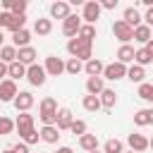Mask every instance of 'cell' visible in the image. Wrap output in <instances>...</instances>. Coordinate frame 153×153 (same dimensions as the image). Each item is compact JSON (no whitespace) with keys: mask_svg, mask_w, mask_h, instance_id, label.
<instances>
[{"mask_svg":"<svg viewBox=\"0 0 153 153\" xmlns=\"http://www.w3.org/2000/svg\"><path fill=\"white\" fill-rule=\"evenodd\" d=\"M36 57H38V53H36V48H31V45H26V48H19V50H17V62H22L24 67L36 65Z\"/></svg>","mask_w":153,"mask_h":153,"instance_id":"12","label":"cell"},{"mask_svg":"<svg viewBox=\"0 0 153 153\" xmlns=\"http://www.w3.org/2000/svg\"><path fill=\"white\" fill-rule=\"evenodd\" d=\"M143 24H146V26H153V7L146 10V14H143Z\"/></svg>","mask_w":153,"mask_h":153,"instance_id":"41","label":"cell"},{"mask_svg":"<svg viewBox=\"0 0 153 153\" xmlns=\"http://www.w3.org/2000/svg\"><path fill=\"white\" fill-rule=\"evenodd\" d=\"M50 31H53V19L38 17V19L33 22V33H38V36H48Z\"/></svg>","mask_w":153,"mask_h":153,"instance_id":"20","label":"cell"},{"mask_svg":"<svg viewBox=\"0 0 153 153\" xmlns=\"http://www.w3.org/2000/svg\"><path fill=\"white\" fill-rule=\"evenodd\" d=\"M151 62H153V55H151L146 48H139V50H136V55H134V65L146 67V65H151Z\"/></svg>","mask_w":153,"mask_h":153,"instance_id":"33","label":"cell"},{"mask_svg":"<svg viewBox=\"0 0 153 153\" xmlns=\"http://www.w3.org/2000/svg\"><path fill=\"white\" fill-rule=\"evenodd\" d=\"M10 17H12L10 12H0V31H2V29H7V22H10Z\"/></svg>","mask_w":153,"mask_h":153,"instance_id":"42","label":"cell"},{"mask_svg":"<svg viewBox=\"0 0 153 153\" xmlns=\"http://www.w3.org/2000/svg\"><path fill=\"white\" fill-rule=\"evenodd\" d=\"M14 124H17L19 139H22L24 134H29L31 129H36V127H33V115H31V112H19V115H17V120H14Z\"/></svg>","mask_w":153,"mask_h":153,"instance_id":"11","label":"cell"},{"mask_svg":"<svg viewBox=\"0 0 153 153\" xmlns=\"http://www.w3.org/2000/svg\"><path fill=\"white\" fill-rule=\"evenodd\" d=\"M53 153H57V151H53Z\"/></svg>","mask_w":153,"mask_h":153,"instance_id":"52","label":"cell"},{"mask_svg":"<svg viewBox=\"0 0 153 153\" xmlns=\"http://www.w3.org/2000/svg\"><path fill=\"white\" fill-rule=\"evenodd\" d=\"M127 65H122V62H110V65H105V69H103V79H110V81H120V79H124L127 76Z\"/></svg>","mask_w":153,"mask_h":153,"instance_id":"5","label":"cell"},{"mask_svg":"<svg viewBox=\"0 0 153 153\" xmlns=\"http://www.w3.org/2000/svg\"><path fill=\"white\" fill-rule=\"evenodd\" d=\"M81 17L79 14H69L65 22H62V33L67 36V38H76L79 36V29H81Z\"/></svg>","mask_w":153,"mask_h":153,"instance_id":"7","label":"cell"},{"mask_svg":"<svg viewBox=\"0 0 153 153\" xmlns=\"http://www.w3.org/2000/svg\"><path fill=\"white\" fill-rule=\"evenodd\" d=\"M127 153H134V151H127Z\"/></svg>","mask_w":153,"mask_h":153,"instance_id":"51","label":"cell"},{"mask_svg":"<svg viewBox=\"0 0 153 153\" xmlns=\"http://www.w3.org/2000/svg\"><path fill=\"white\" fill-rule=\"evenodd\" d=\"M127 143H129V148H131L134 153H143V151L148 148V139H146L143 134H129V136H127Z\"/></svg>","mask_w":153,"mask_h":153,"instance_id":"14","label":"cell"},{"mask_svg":"<svg viewBox=\"0 0 153 153\" xmlns=\"http://www.w3.org/2000/svg\"><path fill=\"white\" fill-rule=\"evenodd\" d=\"M17 124L10 120V117H5V115H0V136H7V134H12V129H14Z\"/></svg>","mask_w":153,"mask_h":153,"instance_id":"37","label":"cell"},{"mask_svg":"<svg viewBox=\"0 0 153 153\" xmlns=\"http://www.w3.org/2000/svg\"><path fill=\"white\" fill-rule=\"evenodd\" d=\"M2 153H14V151H12V148H5V151H2Z\"/></svg>","mask_w":153,"mask_h":153,"instance_id":"49","label":"cell"},{"mask_svg":"<svg viewBox=\"0 0 153 153\" xmlns=\"http://www.w3.org/2000/svg\"><path fill=\"white\" fill-rule=\"evenodd\" d=\"M79 146L88 153V151H98V136L96 134H84L81 139H79Z\"/></svg>","mask_w":153,"mask_h":153,"instance_id":"29","label":"cell"},{"mask_svg":"<svg viewBox=\"0 0 153 153\" xmlns=\"http://www.w3.org/2000/svg\"><path fill=\"white\" fill-rule=\"evenodd\" d=\"M57 100L55 98H43L41 105H38V117L43 122V127H50V124H57Z\"/></svg>","mask_w":153,"mask_h":153,"instance_id":"2","label":"cell"},{"mask_svg":"<svg viewBox=\"0 0 153 153\" xmlns=\"http://www.w3.org/2000/svg\"><path fill=\"white\" fill-rule=\"evenodd\" d=\"M72 12H69V2H65V0H57V2H53L50 5V19H67Z\"/></svg>","mask_w":153,"mask_h":153,"instance_id":"13","label":"cell"},{"mask_svg":"<svg viewBox=\"0 0 153 153\" xmlns=\"http://www.w3.org/2000/svg\"><path fill=\"white\" fill-rule=\"evenodd\" d=\"M100 7H103V10H115V7H117V0H103Z\"/></svg>","mask_w":153,"mask_h":153,"instance_id":"43","label":"cell"},{"mask_svg":"<svg viewBox=\"0 0 153 153\" xmlns=\"http://www.w3.org/2000/svg\"><path fill=\"white\" fill-rule=\"evenodd\" d=\"M127 79L134 81V84H143V79H146V69L139 67V65H131V67L127 69Z\"/></svg>","mask_w":153,"mask_h":153,"instance_id":"28","label":"cell"},{"mask_svg":"<svg viewBox=\"0 0 153 153\" xmlns=\"http://www.w3.org/2000/svg\"><path fill=\"white\" fill-rule=\"evenodd\" d=\"M29 41H31V31H29V29H22V31L12 33V45H14L17 50H19V48H26Z\"/></svg>","mask_w":153,"mask_h":153,"instance_id":"21","label":"cell"},{"mask_svg":"<svg viewBox=\"0 0 153 153\" xmlns=\"http://www.w3.org/2000/svg\"><path fill=\"white\" fill-rule=\"evenodd\" d=\"M98 98H100V105H103L105 110H112V108L117 105V93H115L112 88H105V91H103Z\"/></svg>","mask_w":153,"mask_h":153,"instance_id":"25","label":"cell"},{"mask_svg":"<svg viewBox=\"0 0 153 153\" xmlns=\"http://www.w3.org/2000/svg\"><path fill=\"white\" fill-rule=\"evenodd\" d=\"M69 131H72L74 136H79V139H81V136L86 134V122H84V120H74V122L69 124Z\"/></svg>","mask_w":153,"mask_h":153,"instance_id":"38","label":"cell"},{"mask_svg":"<svg viewBox=\"0 0 153 153\" xmlns=\"http://www.w3.org/2000/svg\"><path fill=\"white\" fill-rule=\"evenodd\" d=\"M41 141H45V143H57L60 141V129L55 127V124H50V127H41Z\"/></svg>","mask_w":153,"mask_h":153,"instance_id":"18","label":"cell"},{"mask_svg":"<svg viewBox=\"0 0 153 153\" xmlns=\"http://www.w3.org/2000/svg\"><path fill=\"white\" fill-rule=\"evenodd\" d=\"M88 153H100V151H88Z\"/></svg>","mask_w":153,"mask_h":153,"instance_id":"50","label":"cell"},{"mask_svg":"<svg viewBox=\"0 0 153 153\" xmlns=\"http://www.w3.org/2000/svg\"><path fill=\"white\" fill-rule=\"evenodd\" d=\"M153 38V31H151V26H146V24H141V26H136L134 29V41H139V43H148Z\"/></svg>","mask_w":153,"mask_h":153,"instance_id":"26","label":"cell"},{"mask_svg":"<svg viewBox=\"0 0 153 153\" xmlns=\"http://www.w3.org/2000/svg\"><path fill=\"white\" fill-rule=\"evenodd\" d=\"M79 38L93 43V38H96V26H93V24H81V29H79Z\"/></svg>","mask_w":153,"mask_h":153,"instance_id":"36","label":"cell"},{"mask_svg":"<svg viewBox=\"0 0 153 153\" xmlns=\"http://www.w3.org/2000/svg\"><path fill=\"white\" fill-rule=\"evenodd\" d=\"M103 69H105V65H103L98 57H93V60H88V62L84 65V72H86L88 76H103Z\"/></svg>","mask_w":153,"mask_h":153,"instance_id":"22","label":"cell"},{"mask_svg":"<svg viewBox=\"0 0 153 153\" xmlns=\"http://www.w3.org/2000/svg\"><path fill=\"white\" fill-rule=\"evenodd\" d=\"M86 91H88V96H100L105 91V79L103 76H88L86 79Z\"/></svg>","mask_w":153,"mask_h":153,"instance_id":"15","label":"cell"},{"mask_svg":"<svg viewBox=\"0 0 153 153\" xmlns=\"http://www.w3.org/2000/svg\"><path fill=\"white\" fill-rule=\"evenodd\" d=\"M122 22H127L131 29H136V26H141L143 17L139 14V10H136V7H127V10H124V17H122Z\"/></svg>","mask_w":153,"mask_h":153,"instance_id":"19","label":"cell"},{"mask_svg":"<svg viewBox=\"0 0 153 153\" xmlns=\"http://www.w3.org/2000/svg\"><path fill=\"white\" fill-rule=\"evenodd\" d=\"M65 72H67V74H72V76H76V74H81V72H84V62H81V60H76V57H69V60L65 62Z\"/></svg>","mask_w":153,"mask_h":153,"instance_id":"31","label":"cell"},{"mask_svg":"<svg viewBox=\"0 0 153 153\" xmlns=\"http://www.w3.org/2000/svg\"><path fill=\"white\" fill-rule=\"evenodd\" d=\"M26 79H29V84L31 86H43L45 84V79H48V72H45V67L43 65H31L29 69H26Z\"/></svg>","mask_w":153,"mask_h":153,"instance_id":"6","label":"cell"},{"mask_svg":"<svg viewBox=\"0 0 153 153\" xmlns=\"http://www.w3.org/2000/svg\"><path fill=\"white\" fill-rule=\"evenodd\" d=\"M103 153H124V143L120 139H108L103 143Z\"/></svg>","mask_w":153,"mask_h":153,"instance_id":"34","label":"cell"},{"mask_svg":"<svg viewBox=\"0 0 153 153\" xmlns=\"http://www.w3.org/2000/svg\"><path fill=\"white\" fill-rule=\"evenodd\" d=\"M7 67H10V65H5V62L0 60V84H2L5 79H7Z\"/></svg>","mask_w":153,"mask_h":153,"instance_id":"44","label":"cell"},{"mask_svg":"<svg viewBox=\"0 0 153 153\" xmlns=\"http://www.w3.org/2000/svg\"><path fill=\"white\" fill-rule=\"evenodd\" d=\"M24 24H26V14H12L10 22H7V31H10V33H17V31L26 29Z\"/></svg>","mask_w":153,"mask_h":153,"instance_id":"23","label":"cell"},{"mask_svg":"<svg viewBox=\"0 0 153 153\" xmlns=\"http://www.w3.org/2000/svg\"><path fill=\"white\" fill-rule=\"evenodd\" d=\"M67 53L86 65L88 60H93V43H88V41H84V38H79V36H76V38H69V41H67Z\"/></svg>","mask_w":153,"mask_h":153,"instance_id":"1","label":"cell"},{"mask_svg":"<svg viewBox=\"0 0 153 153\" xmlns=\"http://www.w3.org/2000/svg\"><path fill=\"white\" fill-rule=\"evenodd\" d=\"M33 96H31V91H19L17 93V98H14V108H17V112H29L31 108H33Z\"/></svg>","mask_w":153,"mask_h":153,"instance_id":"10","label":"cell"},{"mask_svg":"<svg viewBox=\"0 0 153 153\" xmlns=\"http://www.w3.org/2000/svg\"><path fill=\"white\" fill-rule=\"evenodd\" d=\"M148 148H153V139H148Z\"/></svg>","mask_w":153,"mask_h":153,"instance_id":"48","label":"cell"},{"mask_svg":"<svg viewBox=\"0 0 153 153\" xmlns=\"http://www.w3.org/2000/svg\"><path fill=\"white\" fill-rule=\"evenodd\" d=\"M100 12H103V7H100L98 0H88V2H84V12H81L84 24H93V26H96V22L100 19Z\"/></svg>","mask_w":153,"mask_h":153,"instance_id":"3","label":"cell"},{"mask_svg":"<svg viewBox=\"0 0 153 153\" xmlns=\"http://www.w3.org/2000/svg\"><path fill=\"white\" fill-rule=\"evenodd\" d=\"M72 122H74L72 110H69V108H60V110H57V124H55V127H57L60 131H65V129H69Z\"/></svg>","mask_w":153,"mask_h":153,"instance_id":"17","label":"cell"},{"mask_svg":"<svg viewBox=\"0 0 153 153\" xmlns=\"http://www.w3.org/2000/svg\"><path fill=\"white\" fill-rule=\"evenodd\" d=\"M12 151H14V153H31V151H29V146H26L24 141H17V143L12 146Z\"/></svg>","mask_w":153,"mask_h":153,"instance_id":"40","label":"cell"},{"mask_svg":"<svg viewBox=\"0 0 153 153\" xmlns=\"http://www.w3.org/2000/svg\"><path fill=\"white\" fill-rule=\"evenodd\" d=\"M112 33H115L117 41H122V45H129V41L134 38V29H131L127 22H122V19H117V22L112 24Z\"/></svg>","mask_w":153,"mask_h":153,"instance_id":"4","label":"cell"},{"mask_svg":"<svg viewBox=\"0 0 153 153\" xmlns=\"http://www.w3.org/2000/svg\"><path fill=\"white\" fill-rule=\"evenodd\" d=\"M5 45V36H2V31H0V48Z\"/></svg>","mask_w":153,"mask_h":153,"instance_id":"47","label":"cell"},{"mask_svg":"<svg viewBox=\"0 0 153 153\" xmlns=\"http://www.w3.org/2000/svg\"><path fill=\"white\" fill-rule=\"evenodd\" d=\"M143 48H146V50H148V53H151V55H153V38H151V41H148V43H146V45H143Z\"/></svg>","mask_w":153,"mask_h":153,"instance_id":"45","label":"cell"},{"mask_svg":"<svg viewBox=\"0 0 153 153\" xmlns=\"http://www.w3.org/2000/svg\"><path fill=\"white\" fill-rule=\"evenodd\" d=\"M43 67H45L48 76H60V74H65V62H62V57H57V55H48Z\"/></svg>","mask_w":153,"mask_h":153,"instance_id":"9","label":"cell"},{"mask_svg":"<svg viewBox=\"0 0 153 153\" xmlns=\"http://www.w3.org/2000/svg\"><path fill=\"white\" fill-rule=\"evenodd\" d=\"M136 96H139V98H143V100H148V103H153V84H148V81L139 84Z\"/></svg>","mask_w":153,"mask_h":153,"instance_id":"35","label":"cell"},{"mask_svg":"<svg viewBox=\"0 0 153 153\" xmlns=\"http://www.w3.org/2000/svg\"><path fill=\"white\" fill-rule=\"evenodd\" d=\"M26 69H29V67H24L22 62H12V65L7 67V79H12V81L24 79V76H26Z\"/></svg>","mask_w":153,"mask_h":153,"instance_id":"24","label":"cell"},{"mask_svg":"<svg viewBox=\"0 0 153 153\" xmlns=\"http://www.w3.org/2000/svg\"><path fill=\"white\" fill-rule=\"evenodd\" d=\"M38 139H41V134H38L36 129H31L29 134H24V136H22V141H24L26 146H33V143H38Z\"/></svg>","mask_w":153,"mask_h":153,"instance_id":"39","label":"cell"},{"mask_svg":"<svg viewBox=\"0 0 153 153\" xmlns=\"http://www.w3.org/2000/svg\"><path fill=\"white\" fill-rule=\"evenodd\" d=\"M134 55H136V50H134L131 45H120V50H117V62L129 65V62H134Z\"/></svg>","mask_w":153,"mask_h":153,"instance_id":"27","label":"cell"},{"mask_svg":"<svg viewBox=\"0 0 153 153\" xmlns=\"http://www.w3.org/2000/svg\"><path fill=\"white\" fill-rule=\"evenodd\" d=\"M134 124H136V127H148V124H153V108L136 110V112H134Z\"/></svg>","mask_w":153,"mask_h":153,"instance_id":"16","label":"cell"},{"mask_svg":"<svg viewBox=\"0 0 153 153\" xmlns=\"http://www.w3.org/2000/svg\"><path fill=\"white\" fill-rule=\"evenodd\" d=\"M57 153H74L69 146H62V148H57Z\"/></svg>","mask_w":153,"mask_h":153,"instance_id":"46","label":"cell"},{"mask_svg":"<svg viewBox=\"0 0 153 153\" xmlns=\"http://www.w3.org/2000/svg\"><path fill=\"white\" fill-rule=\"evenodd\" d=\"M0 60H2L5 65L17 62V48H14V45H2V48H0Z\"/></svg>","mask_w":153,"mask_h":153,"instance_id":"30","label":"cell"},{"mask_svg":"<svg viewBox=\"0 0 153 153\" xmlns=\"http://www.w3.org/2000/svg\"><path fill=\"white\" fill-rule=\"evenodd\" d=\"M81 105H84V110H88V112H98V110L103 108V105H100V98H98V96H84Z\"/></svg>","mask_w":153,"mask_h":153,"instance_id":"32","label":"cell"},{"mask_svg":"<svg viewBox=\"0 0 153 153\" xmlns=\"http://www.w3.org/2000/svg\"><path fill=\"white\" fill-rule=\"evenodd\" d=\"M17 93H19V88H17V81H12V79H5V81L0 84V100H2V103H14Z\"/></svg>","mask_w":153,"mask_h":153,"instance_id":"8","label":"cell"}]
</instances>
